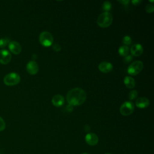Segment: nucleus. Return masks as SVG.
<instances>
[{"instance_id":"6e6552de","label":"nucleus","mask_w":154,"mask_h":154,"mask_svg":"<svg viewBox=\"0 0 154 154\" xmlns=\"http://www.w3.org/2000/svg\"><path fill=\"white\" fill-rule=\"evenodd\" d=\"M85 142L90 146H95L99 141L97 135L93 132L87 134L85 137Z\"/></svg>"},{"instance_id":"20e7f679","label":"nucleus","mask_w":154,"mask_h":154,"mask_svg":"<svg viewBox=\"0 0 154 154\" xmlns=\"http://www.w3.org/2000/svg\"><path fill=\"white\" fill-rule=\"evenodd\" d=\"M39 42L41 45L45 47L50 46L52 45L54 38L52 35L48 31H43L40 34Z\"/></svg>"},{"instance_id":"ddd939ff","label":"nucleus","mask_w":154,"mask_h":154,"mask_svg":"<svg viewBox=\"0 0 154 154\" xmlns=\"http://www.w3.org/2000/svg\"><path fill=\"white\" fill-rule=\"evenodd\" d=\"M131 54L135 57H138L143 52V48L140 44H135L131 48Z\"/></svg>"},{"instance_id":"a211bd4d","label":"nucleus","mask_w":154,"mask_h":154,"mask_svg":"<svg viewBox=\"0 0 154 154\" xmlns=\"http://www.w3.org/2000/svg\"><path fill=\"white\" fill-rule=\"evenodd\" d=\"M111 7H112V5L111 2L108 1H105L102 5L103 10L106 12H108V11H109L111 9Z\"/></svg>"},{"instance_id":"7c9ffc66","label":"nucleus","mask_w":154,"mask_h":154,"mask_svg":"<svg viewBox=\"0 0 154 154\" xmlns=\"http://www.w3.org/2000/svg\"><path fill=\"white\" fill-rule=\"evenodd\" d=\"M105 154H111V153H105Z\"/></svg>"},{"instance_id":"f8f14e48","label":"nucleus","mask_w":154,"mask_h":154,"mask_svg":"<svg viewBox=\"0 0 154 154\" xmlns=\"http://www.w3.org/2000/svg\"><path fill=\"white\" fill-rule=\"evenodd\" d=\"M150 104V100L145 97H140L135 101V105L139 108H147Z\"/></svg>"},{"instance_id":"7ed1b4c3","label":"nucleus","mask_w":154,"mask_h":154,"mask_svg":"<svg viewBox=\"0 0 154 154\" xmlns=\"http://www.w3.org/2000/svg\"><path fill=\"white\" fill-rule=\"evenodd\" d=\"M143 69V63L141 61L136 60L132 63L128 67V74L132 76L137 75L140 73Z\"/></svg>"},{"instance_id":"f257e3e1","label":"nucleus","mask_w":154,"mask_h":154,"mask_svg":"<svg viewBox=\"0 0 154 154\" xmlns=\"http://www.w3.org/2000/svg\"><path fill=\"white\" fill-rule=\"evenodd\" d=\"M87 94L81 88H74L71 89L67 94L66 99L68 103L72 106H78L82 105L86 100Z\"/></svg>"},{"instance_id":"1a4fd4ad","label":"nucleus","mask_w":154,"mask_h":154,"mask_svg":"<svg viewBox=\"0 0 154 154\" xmlns=\"http://www.w3.org/2000/svg\"><path fill=\"white\" fill-rule=\"evenodd\" d=\"M26 70L31 75H35L38 71V65L34 61H30L26 64Z\"/></svg>"},{"instance_id":"a878e982","label":"nucleus","mask_w":154,"mask_h":154,"mask_svg":"<svg viewBox=\"0 0 154 154\" xmlns=\"http://www.w3.org/2000/svg\"><path fill=\"white\" fill-rule=\"evenodd\" d=\"M66 111H67L68 112H71L73 110V106L69 104V105L66 106Z\"/></svg>"},{"instance_id":"f3484780","label":"nucleus","mask_w":154,"mask_h":154,"mask_svg":"<svg viewBox=\"0 0 154 154\" xmlns=\"http://www.w3.org/2000/svg\"><path fill=\"white\" fill-rule=\"evenodd\" d=\"M10 40L8 37H4L0 38V47L1 48H4L7 45H8L10 42Z\"/></svg>"},{"instance_id":"393cba45","label":"nucleus","mask_w":154,"mask_h":154,"mask_svg":"<svg viewBox=\"0 0 154 154\" xmlns=\"http://www.w3.org/2000/svg\"><path fill=\"white\" fill-rule=\"evenodd\" d=\"M132 3L134 5H138L139 4H141V2H142V1L141 0H133L131 1Z\"/></svg>"},{"instance_id":"0eeeda50","label":"nucleus","mask_w":154,"mask_h":154,"mask_svg":"<svg viewBox=\"0 0 154 154\" xmlns=\"http://www.w3.org/2000/svg\"><path fill=\"white\" fill-rule=\"evenodd\" d=\"M11 59V54L10 52L5 49L0 50V63L2 64L8 63Z\"/></svg>"},{"instance_id":"f03ea898","label":"nucleus","mask_w":154,"mask_h":154,"mask_svg":"<svg viewBox=\"0 0 154 154\" xmlns=\"http://www.w3.org/2000/svg\"><path fill=\"white\" fill-rule=\"evenodd\" d=\"M112 15L109 11H104L98 16L97 23L101 28H107L112 24Z\"/></svg>"},{"instance_id":"b1692460","label":"nucleus","mask_w":154,"mask_h":154,"mask_svg":"<svg viewBox=\"0 0 154 154\" xmlns=\"http://www.w3.org/2000/svg\"><path fill=\"white\" fill-rule=\"evenodd\" d=\"M132 56L128 55L125 57V58H123V61L125 63H128L131 62L132 61Z\"/></svg>"},{"instance_id":"cd10ccee","label":"nucleus","mask_w":154,"mask_h":154,"mask_svg":"<svg viewBox=\"0 0 154 154\" xmlns=\"http://www.w3.org/2000/svg\"><path fill=\"white\" fill-rule=\"evenodd\" d=\"M84 130L85 131H88L90 130V126L88 125H85L84 126Z\"/></svg>"},{"instance_id":"dca6fc26","label":"nucleus","mask_w":154,"mask_h":154,"mask_svg":"<svg viewBox=\"0 0 154 154\" xmlns=\"http://www.w3.org/2000/svg\"><path fill=\"white\" fill-rule=\"evenodd\" d=\"M118 52H119V54L120 55L125 57L128 55V54L129 52V49L127 46L123 45L119 48Z\"/></svg>"},{"instance_id":"c756f323","label":"nucleus","mask_w":154,"mask_h":154,"mask_svg":"<svg viewBox=\"0 0 154 154\" xmlns=\"http://www.w3.org/2000/svg\"><path fill=\"white\" fill-rule=\"evenodd\" d=\"M149 2H153V1H149Z\"/></svg>"},{"instance_id":"412c9836","label":"nucleus","mask_w":154,"mask_h":154,"mask_svg":"<svg viewBox=\"0 0 154 154\" xmlns=\"http://www.w3.org/2000/svg\"><path fill=\"white\" fill-rule=\"evenodd\" d=\"M145 10L148 13H151L153 12V11H154V6H153V5L152 4H147V5L145 7Z\"/></svg>"},{"instance_id":"c85d7f7f","label":"nucleus","mask_w":154,"mask_h":154,"mask_svg":"<svg viewBox=\"0 0 154 154\" xmlns=\"http://www.w3.org/2000/svg\"><path fill=\"white\" fill-rule=\"evenodd\" d=\"M82 154H89V153H82Z\"/></svg>"},{"instance_id":"6ab92c4d","label":"nucleus","mask_w":154,"mask_h":154,"mask_svg":"<svg viewBox=\"0 0 154 154\" xmlns=\"http://www.w3.org/2000/svg\"><path fill=\"white\" fill-rule=\"evenodd\" d=\"M128 96H129V99L130 100H134L138 96V92H137V91L135 90H133L131 91L129 93Z\"/></svg>"},{"instance_id":"bb28decb","label":"nucleus","mask_w":154,"mask_h":154,"mask_svg":"<svg viewBox=\"0 0 154 154\" xmlns=\"http://www.w3.org/2000/svg\"><path fill=\"white\" fill-rule=\"evenodd\" d=\"M119 2L123 5H128V4L130 2V1L128 0H123V1H119Z\"/></svg>"},{"instance_id":"5701e85b","label":"nucleus","mask_w":154,"mask_h":154,"mask_svg":"<svg viewBox=\"0 0 154 154\" xmlns=\"http://www.w3.org/2000/svg\"><path fill=\"white\" fill-rule=\"evenodd\" d=\"M52 48L55 51V52H60L61 51V46L58 43H54L53 44L52 46Z\"/></svg>"},{"instance_id":"423d86ee","label":"nucleus","mask_w":154,"mask_h":154,"mask_svg":"<svg viewBox=\"0 0 154 154\" xmlns=\"http://www.w3.org/2000/svg\"><path fill=\"white\" fill-rule=\"evenodd\" d=\"M134 104L131 101H126L123 102L120 107V112L124 116L131 115L134 111Z\"/></svg>"},{"instance_id":"9d476101","label":"nucleus","mask_w":154,"mask_h":154,"mask_svg":"<svg viewBox=\"0 0 154 154\" xmlns=\"http://www.w3.org/2000/svg\"><path fill=\"white\" fill-rule=\"evenodd\" d=\"M8 48L14 54H19L22 51L21 45L16 41H10L8 43Z\"/></svg>"},{"instance_id":"2eb2a0df","label":"nucleus","mask_w":154,"mask_h":154,"mask_svg":"<svg viewBox=\"0 0 154 154\" xmlns=\"http://www.w3.org/2000/svg\"><path fill=\"white\" fill-rule=\"evenodd\" d=\"M124 84L127 88H133L135 85V81L132 77L127 76L124 78Z\"/></svg>"},{"instance_id":"4be33fe9","label":"nucleus","mask_w":154,"mask_h":154,"mask_svg":"<svg viewBox=\"0 0 154 154\" xmlns=\"http://www.w3.org/2000/svg\"><path fill=\"white\" fill-rule=\"evenodd\" d=\"M5 128V123L4 119L0 117V131H3Z\"/></svg>"},{"instance_id":"9b49d317","label":"nucleus","mask_w":154,"mask_h":154,"mask_svg":"<svg viewBox=\"0 0 154 154\" xmlns=\"http://www.w3.org/2000/svg\"><path fill=\"white\" fill-rule=\"evenodd\" d=\"M99 70L102 73H109L110 72L113 68L112 64L107 61H102L99 63L98 66Z\"/></svg>"},{"instance_id":"4468645a","label":"nucleus","mask_w":154,"mask_h":154,"mask_svg":"<svg viewBox=\"0 0 154 154\" xmlns=\"http://www.w3.org/2000/svg\"><path fill=\"white\" fill-rule=\"evenodd\" d=\"M64 98L61 94H55L52 99V103L55 106H60L63 105Z\"/></svg>"},{"instance_id":"aec40b11","label":"nucleus","mask_w":154,"mask_h":154,"mask_svg":"<svg viewBox=\"0 0 154 154\" xmlns=\"http://www.w3.org/2000/svg\"><path fill=\"white\" fill-rule=\"evenodd\" d=\"M132 42V40H131V38L128 36V35H126L125 37H123V39H122V43L125 45H129Z\"/></svg>"},{"instance_id":"39448f33","label":"nucleus","mask_w":154,"mask_h":154,"mask_svg":"<svg viewBox=\"0 0 154 154\" xmlns=\"http://www.w3.org/2000/svg\"><path fill=\"white\" fill-rule=\"evenodd\" d=\"M20 81V75L16 72L8 73L4 78V82L7 85H14L17 84Z\"/></svg>"}]
</instances>
